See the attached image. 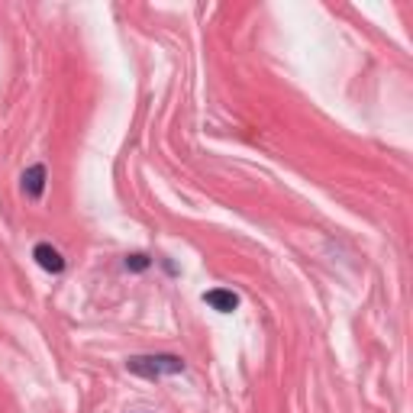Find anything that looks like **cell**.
<instances>
[{
  "mask_svg": "<svg viewBox=\"0 0 413 413\" xmlns=\"http://www.w3.org/2000/svg\"><path fill=\"white\" fill-rule=\"evenodd\" d=\"M149 265H152V261H149V255H142V252L126 255V268H130V271H145Z\"/></svg>",
  "mask_w": 413,
  "mask_h": 413,
  "instance_id": "cell-5",
  "label": "cell"
},
{
  "mask_svg": "<svg viewBox=\"0 0 413 413\" xmlns=\"http://www.w3.org/2000/svg\"><path fill=\"white\" fill-rule=\"evenodd\" d=\"M33 259L39 261V268L52 271V275H62V271H65V259H62V252H58L55 246H49V242H39V246L33 249Z\"/></svg>",
  "mask_w": 413,
  "mask_h": 413,
  "instance_id": "cell-2",
  "label": "cell"
},
{
  "mask_svg": "<svg viewBox=\"0 0 413 413\" xmlns=\"http://www.w3.org/2000/svg\"><path fill=\"white\" fill-rule=\"evenodd\" d=\"M126 371L139 378H149V381H159L168 375H181L184 371V358L178 356H132L126 362Z\"/></svg>",
  "mask_w": 413,
  "mask_h": 413,
  "instance_id": "cell-1",
  "label": "cell"
},
{
  "mask_svg": "<svg viewBox=\"0 0 413 413\" xmlns=\"http://www.w3.org/2000/svg\"><path fill=\"white\" fill-rule=\"evenodd\" d=\"M203 304H210L213 310H220V313H232L239 307V294H236V290H226V288H213L203 294Z\"/></svg>",
  "mask_w": 413,
  "mask_h": 413,
  "instance_id": "cell-3",
  "label": "cell"
},
{
  "mask_svg": "<svg viewBox=\"0 0 413 413\" xmlns=\"http://www.w3.org/2000/svg\"><path fill=\"white\" fill-rule=\"evenodd\" d=\"M23 191H26V197H33V200L43 197V191H45V165L26 168V174H23Z\"/></svg>",
  "mask_w": 413,
  "mask_h": 413,
  "instance_id": "cell-4",
  "label": "cell"
}]
</instances>
